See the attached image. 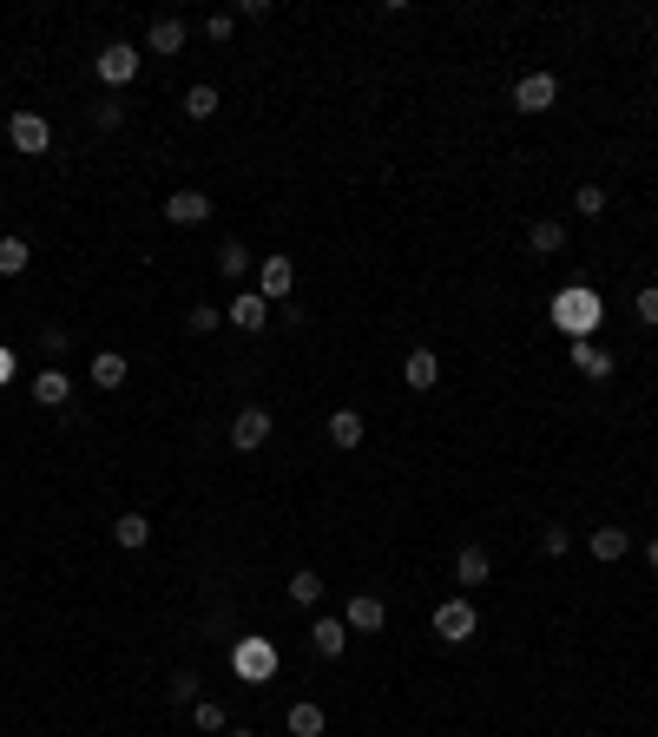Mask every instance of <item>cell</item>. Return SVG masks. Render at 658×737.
Here are the masks:
<instances>
[{
    "label": "cell",
    "instance_id": "8d00e7d4",
    "mask_svg": "<svg viewBox=\"0 0 658 737\" xmlns=\"http://www.w3.org/2000/svg\"><path fill=\"white\" fill-rule=\"evenodd\" d=\"M645 560H652V573H658V540H645Z\"/></svg>",
    "mask_w": 658,
    "mask_h": 737
},
{
    "label": "cell",
    "instance_id": "4316f807",
    "mask_svg": "<svg viewBox=\"0 0 658 737\" xmlns=\"http://www.w3.org/2000/svg\"><path fill=\"white\" fill-rule=\"evenodd\" d=\"M185 323H191V336H211V330L224 323V310H218V303H191V316H185Z\"/></svg>",
    "mask_w": 658,
    "mask_h": 737
},
{
    "label": "cell",
    "instance_id": "e575fe53",
    "mask_svg": "<svg viewBox=\"0 0 658 737\" xmlns=\"http://www.w3.org/2000/svg\"><path fill=\"white\" fill-rule=\"evenodd\" d=\"M639 316H645V323H658V283H645V290H639Z\"/></svg>",
    "mask_w": 658,
    "mask_h": 737
},
{
    "label": "cell",
    "instance_id": "7a4b0ae2",
    "mask_svg": "<svg viewBox=\"0 0 658 737\" xmlns=\"http://www.w3.org/2000/svg\"><path fill=\"white\" fill-rule=\"evenodd\" d=\"M474 632H481V619H474L468 599H441V606H435V639L441 645H468Z\"/></svg>",
    "mask_w": 658,
    "mask_h": 737
},
{
    "label": "cell",
    "instance_id": "f1b7e54d",
    "mask_svg": "<svg viewBox=\"0 0 658 737\" xmlns=\"http://www.w3.org/2000/svg\"><path fill=\"white\" fill-rule=\"evenodd\" d=\"M172 705H198V672H172Z\"/></svg>",
    "mask_w": 658,
    "mask_h": 737
},
{
    "label": "cell",
    "instance_id": "6da1fadb",
    "mask_svg": "<svg viewBox=\"0 0 658 737\" xmlns=\"http://www.w3.org/2000/svg\"><path fill=\"white\" fill-rule=\"evenodd\" d=\"M270 428H277V415H270L264 402L237 408V415H231V448H237V455H257V448L270 441Z\"/></svg>",
    "mask_w": 658,
    "mask_h": 737
},
{
    "label": "cell",
    "instance_id": "ac0fdd59",
    "mask_svg": "<svg viewBox=\"0 0 658 737\" xmlns=\"http://www.w3.org/2000/svg\"><path fill=\"white\" fill-rule=\"evenodd\" d=\"M626 553H632V534H626V527H593V560H626Z\"/></svg>",
    "mask_w": 658,
    "mask_h": 737
},
{
    "label": "cell",
    "instance_id": "603a6c76",
    "mask_svg": "<svg viewBox=\"0 0 658 737\" xmlns=\"http://www.w3.org/2000/svg\"><path fill=\"white\" fill-rule=\"evenodd\" d=\"M33 264V251H27V237H0V277H20V270Z\"/></svg>",
    "mask_w": 658,
    "mask_h": 737
},
{
    "label": "cell",
    "instance_id": "d6986e66",
    "mask_svg": "<svg viewBox=\"0 0 658 737\" xmlns=\"http://www.w3.org/2000/svg\"><path fill=\"white\" fill-rule=\"evenodd\" d=\"M329 448H362V415L356 408H336V415H329Z\"/></svg>",
    "mask_w": 658,
    "mask_h": 737
},
{
    "label": "cell",
    "instance_id": "836d02e7",
    "mask_svg": "<svg viewBox=\"0 0 658 737\" xmlns=\"http://www.w3.org/2000/svg\"><path fill=\"white\" fill-rule=\"evenodd\" d=\"M204 33H211V40H218V47H224V40H231V33H237V14H211V20H204Z\"/></svg>",
    "mask_w": 658,
    "mask_h": 737
},
{
    "label": "cell",
    "instance_id": "30bf717a",
    "mask_svg": "<svg viewBox=\"0 0 658 737\" xmlns=\"http://www.w3.org/2000/svg\"><path fill=\"white\" fill-rule=\"evenodd\" d=\"M224 323H231V330H244V336H257L270 323V303L257 297V290H244V297L231 303V310H224Z\"/></svg>",
    "mask_w": 658,
    "mask_h": 737
},
{
    "label": "cell",
    "instance_id": "9a60e30c",
    "mask_svg": "<svg viewBox=\"0 0 658 737\" xmlns=\"http://www.w3.org/2000/svg\"><path fill=\"white\" fill-rule=\"evenodd\" d=\"M145 47H152V53H178V47H185V20H178V14H158L152 27H145Z\"/></svg>",
    "mask_w": 658,
    "mask_h": 737
},
{
    "label": "cell",
    "instance_id": "4fadbf2b",
    "mask_svg": "<svg viewBox=\"0 0 658 737\" xmlns=\"http://www.w3.org/2000/svg\"><path fill=\"white\" fill-rule=\"evenodd\" d=\"M33 402H40V408H66V402H73V376H66V369H40V376H33Z\"/></svg>",
    "mask_w": 658,
    "mask_h": 737
},
{
    "label": "cell",
    "instance_id": "7c38bea8",
    "mask_svg": "<svg viewBox=\"0 0 658 737\" xmlns=\"http://www.w3.org/2000/svg\"><path fill=\"white\" fill-rule=\"evenodd\" d=\"M382 619H389V606H382L376 593H356V599H349V612H343L349 632H382Z\"/></svg>",
    "mask_w": 658,
    "mask_h": 737
},
{
    "label": "cell",
    "instance_id": "2e32d148",
    "mask_svg": "<svg viewBox=\"0 0 658 737\" xmlns=\"http://www.w3.org/2000/svg\"><path fill=\"white\" fill-rule=\"evenodd\" d=\"M126 376H132V362L119 356V349H99L93 356V389H119Z\"/></svg>",
    "mask_w": 658,
    "mask_h": 737
},
{
    "label": "cell",
    "instance_id": "f546056e",
    "mask_svg": "<svg viewBox=\"0 0 658 737\" xmlns=\"http://www.w3.org/2000/svg\"><path fill=\"white\" fill-rule=\"evenodd\" d=\"M191 724H198V731H224V705L198 698V705H191Z\"/></svg>",
    "mask_w": 658,
    "mask_h": 737
},
{
    "label": "cell",
    "instance_id": "d590c367",
    "mask_svg": "<svg viewBox=\"0 0 658 737\" xmlns=\"http://www.w3.org/2000/svg\"><path fill=\"white\" fill-rule=\"evenodd\" d=\"M7 376H14V356H7V349H0V382H7Z\"/></svg>",
    "mask_w": 658,
    "mask_h": 737
},
{
    "label": "cell",
    "instance_id": "44dd1931",
    "mask_svg": "<svg viewBox=\"0 0 658 737\" xmlns=\"http://www.w3.org/2000/svg\"><path fill=\"white\" fill-rule=\"evenodd\" d=\"M573 369H580L586 382H606L612 376V356H606V349H593V343H573Z\"/></svg>",
    "mask_w": 658,
    "mask_h": 737
},
{
    "label": "cell",
    "instance_id": "8992f818",
    "mask_svg": "<svg viewBox=\"0 0 658 737\" xmlns=\"http://www.w3.org/2000/svg\"><path fill=\"white\" fill-rule=\"evenodd\" d=\"M553 99H560V79L553 73H520V86H514L520 112H553Z\"/></svg>",
    "mask_w": 658,
    "mask_h": 737
},
{
    "label": "cell",
    "instance_id": "d4e9b609",
    "mask_svg": "<svg viewBox=\"0 0 658 737\" xmlns=\"http://www.w3.org/2000/svg\"><path fill=\"white\" fill-rule=\"evenodd\" d=\"M290 599H297V606H316V599H323V573H310V566L290 573Z\"/></svg>",
    "mask_w": 658,
    "mask_h": 737
},
{
    "label": "cell",
    "instance_id": "1f68e13d",
    "mask_svg": "<svg viewBox=\"0 0 658 737\" xmlns=\"http://www.w3.org/2000/svg\"><path fill=\"white\" fill-rule=\"evenodd\" d=\"M237 665H244V672H270V652H264V645H244V652H237Z\"/></svg>",
    "mask_w": 658,
    "mask_h": 737
},
{
    "label": "cell",
    "instance_id": "8fae6325",
    "mask_svg": "<svg viewBox=\"0 0 658 737\" xmlns=\"http://www.w3.org/2000/svg\"><path fill=\"white\" fill-rule=\"evenodd\" d=\"M165 218H172L178 231H191V224L211 218V198H204V191H172V198H165Z\"/></svg>",
    "mask_w": 658,
    "mask_h": 737
},
{
    "label": "cell",
    "instance_id": "277c9868",
    "mask_svg": "<svg viewBox=\"0 0 658 737\" xmlns=\"http://www.w3.org/2000/svg\"><path fill=\"white\" fill-rule=\"evenodd\" d=\"M93 73L106 79V86H132V79H139V47H126V40H112V47H99Z\"/></svg>",
    "mask_w": 658,
    "mask_h": 737
},
{
    "label": "cell",
    "instance_id": "52a82bcc",
    "mask_svg": "<svg viewBox=\"0 0 658 737\" xmlns=\"http://www.w3.org/2000/svg\"><path fill=\"white\" fill-rule=\"evenodd\" d=\"M455 580L468 586V593H474V586H487V580H494V560H487V547H481V540H468V547L455 553Z\"/></svg>",
    "mask_w": 658,
    "mask_h": 737
},
{
    "label": "cell",
    "instance_id": "f35d334b",
    "mask_svg": "<svg viewBox=\"0 0 658 737\" xmlns=\"http://www.w3.org/2000/svg\"><path fill=\"white\" fill-rule=\"evenodd\" d=\"M0 198H7V191H0Z\"/></svg>",
    "mask_w": 658,
    "mask_h": 737
},
{
    "label": "cell",
    "instance_id": "7402d4cb",
    "mask_svg": "<svg viewBox=\"0 0 658 737\" xmlns=\"http://www.w3.org/2000/svg\"><path fill=\"white\" fill-rule=\"evenodd\" d=\"M283 724H290V737H323V705H310V698H303V705H290V718H283Z\"/></svg>",
    "mask_w": 658,
    "mask_h": 737
},
{
    "label": "cell",
    "instance_id": "9c48e42d",
    "mask_svg": "<svg viewBox=\"0 0 658 737\" xmlns=\"http://www.w3.org/2000/svg\"><path fill=\"white\" fill-rule=\"evenodd\" d=\"M402 382H408L415 395H428V389H435V382H441L435 349H408V356H402Z\"/></svg>",
    "mask_w": 658,
    "mask_h": 737
},
{
    "label": "cell",
    "instance_id": "ba28073f",
    "mask_svg": "<svg viewBox=\"0 0 658 737\" xmlns=\"http://www.w3.org/2000/svg\"><path fill=\"white\" fill-rule=\"evenodd\" d=\"M560 323H566V330H599V297H593V290H566V297H560Z\"/></svg>",
    "mask_w": 658,
    "mask_h": 737
},
{
    "label": "cell",
    "instance_id": "d6a6232c",
    "mask_svg": "<svg viewBox=\"0 0 658 737\" xmlns=\"http://www.w3.org/2000/svg\"><path fill=\"white\" fill-rule=\"evenodd\" d=\"M119 119H126V106H119V99H106V106L93 112V126H99V132H119Z\"/></svg>",
    "mask_w": 658,
    "mask_h": 737
},
{
    "label": "cell",
    "instance_id": "484cf974",
    "mask_svg": "<svg viewBox=\"0 0 658 737\" xmlns=\"http://www.w3.org/2000/svg\"><path fill=\"white\" fill-rule=\"evenodd\" d=\"M218 270H224V277H244V270H251V251H244L237 237H224V251H218Z\"/></svg>",
    "mask_w": 658,
    "mask_h": 737
},
{
    "label": "cell",
    "instance_id": "4dcf8cb0",
    "mask_svg": "<svg viewBox=\"0 0 658 737\" xmlns=\"http://www.w3.org/2000/svg\"><path fill=\"white\" fill-rule=\"evenodd\" d=\"M540 547H547L553 560H560V553H573V527H547V534H540Z\"/></svg>",
    "mask_w": 658,
    "mask_h": 737
},
{
    "label": "cell",
    "instance_id": "74e56055",
    "mask_svg": "<svg viewBox=\"0 0 658 737\" xmlns=\"http://www.w3.org/2000/svg\"><path fill=\"white\" fill-rule=\"evenodd\" d=\"M224 737H251V731H224Z\"/></svg>",
    "mask_w": 658,
    "mask_h": 737
},
{
    "label": "cell",
    "instance_id": "5b68a950",
    "mask_svg": "<svg viewBox=\"0 0 658 737\" xmlns=\"http://www.w3.org/2000/svg\"><path fill=\"white\" fill-rule=\"evenodd\" d=\"M290 290H297V264H290V257H264V270H257V297H264V303H290Z\"/></svg>",
    "mask_w": 658,
    "mask_h": 737
},
{
    "label": "cell",
    "instance_id": "ffe728a7",
    "mask_svg": "<svg viewBox=\"0 0 658 737\" xmlns=\"http://www.w3.org/2000/svg\"><path fill=\"white\" fill-rule=\"evenodd\" d=\"M112 540H119L126 553H139L145 540H152V520H145V514H119V520H112Z\"/></svg>",
    "mask_w": 658,
    "mask_h": 737
},
{
    "label": "cell",
    "instance_id": "3957f363",
    "mask_svg": "<svg viewBox=\"0 0 658 737\" xmlns=\"http://www.w3.org/2000/svg\"><path fill=\"white\" fill-rule=\"evenodd\" d=\"M7 139H14V152H27V158H47V145H53V126L40 119V112H14V119H7Z\"/></svg>",
    "mask_w": 658,
    "mask_h": 737
},
{
    "label": "cell",
    "instance_id": "cb8c5ba5",
    "mask_svg": "<svg viewBox=\"0 0 658 737\" xmlns=\"http://www.w3.org/2000/svg\"><path fill=\"white\" fill-rule=\"evenodd\" d=\"M218 106H224V99H218V86H204V79L185 93V119H211Z\"/></svg>",
    "mask_w": 658,
    "mask_h": 737
},
{
    "label": "cell",
    "instance_id": "83f0119b",
    "mask_svg": "<svg viewBox=\"0 0 658 737\" xmlns=\"http://www.w3.org/2000/svg\"><path fill=\"white\" fill-rule=\"evenodd\" d=\"M573 211H580V218H606V191L580 185V191H573Z\"/></svg>",
    "mask_w": 658,
    "mask_h": 737
},
{
    "label": "cell",
    "instance_id": "e0dca14e",
    "mask_svg": "<svg viewBox=\"0 0 658 737\" xmlns=\"http://www.w3.org/2000/svg\"><path fill=\"white\" fill-rule=\"evenodd\" d=\"M527 251H533V257H553V251H566V224H560V218H540V224L527 231Z\"/></svg>",
    "mask_w": 658,
    "mask_h": 737
},
{
    "label": "cell",
    "instance_id": "5bb4252c",
    "mask_svg": "<svg viewBox=\"0 0 658 737\" xmlns=\"http://www.w3.org/2000/svg\"><path fill=\"white\" fill-rule=\"evenodd\" d=\"M343 645H349L343 619H316V626H310V652H316V659H343Z\"/></svg>",
    "mask_w": 658,
    "mask_h": 737
}]
</instances>
